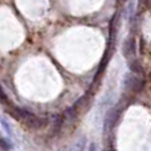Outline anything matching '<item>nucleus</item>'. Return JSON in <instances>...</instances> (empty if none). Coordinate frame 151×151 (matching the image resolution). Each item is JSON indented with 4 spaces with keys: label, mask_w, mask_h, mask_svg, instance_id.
I'll list each match as a JSON object with an SVG mask.
<instances>
[{
    "label": "nucleus",
    "mask_w": 151,
    "mask_h": 151,
    "mask_svg": "<svg viewBox=\"0 0 151 151\" xmlns=\"http://www.w3.org/2000/svg\"><path fill=\"white\" fill-rule=\"evenodd\" d=\"M1 125H3V127H4V130L8 133V135H12V130H11V127H9V125H8L7 122H5L4 119H1Z\"/></svg>",
    "instance_id": "nucleus-3"
},
{
    "label": "nucleus",
    "mask_w": 151,
    "mask_h": 151,
    "mask_svg": "<svg viewBox=\"0 0 151 151\" xmlns=\"http://www.w3.org/2000/svg\"><path fill=\"white\" fill-rule=\"evenodd\" d=\"M88 151H97V146H96V143H90L89 145V149Z\"/></svg>",
    "instance_id": "nucleus-4"
},
{
    "label": "nucleus",
    "mask_w": 151,
    "mask_h": 151,
    "mask_svg": "<svg viewBox=\"0 0 151 151\" xmlns=\"http://www.w3.org/2000/svg\"><path fill=\"white\" fill-rule=\"evenodd\" d=\"M85 142H86V138L83 137L82 139H80V141L74 145V147H72L70 151H83L85 150Z\"/></svg>",
    "instance_id": "nucleus-1"
},
{
    "label": "nucleus",
    "mask_w": 151,
    "mask_h": 151,
    "mask_svg": "<svg viewBox=\"0 0 151 151\" xmlns=\"http://www.w3.org/2000/svg\"><path fill=\"white\" fill-rule=\"evenodd\" d=\"M0 146L4 150H12V147H13L9 141H5V139H3V138H0Z\"/></svg>",
    "instance_id": "nucleus-2"
}]
</instances>
